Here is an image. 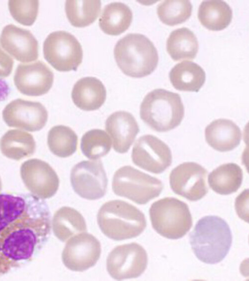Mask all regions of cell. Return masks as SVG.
<instances>
[{"label":"cell","mask_w":249,"mask_h":281,"mask_svg":"<svg viewBox=\"0 0 249 281\" xmlns=\"http://www.w3.org/2000/svg\"><path fill=\"white\" fill-rule=\"evenodd\" d=\"M2 114L9 126L29 131H39L43 128L48 116L47 109L40 102L20 98L7 104Z\"/></svg>","instance_id":"cell-15"},{"label":"cell","mask_w":249,"mask_h":281,"mask_svg":"<svg viewBox=\"0 0 249 281\" xmlns=\"http://www.w3.org/2000/svg\"><path fill=\"white\" fill-rule=\"evenodd\" d=\"M114 55L121 70L126 75L140 78L150 74L158 62L153 43L145 36L131 33L116 43Z\"/></svg>","instance_id":"cell-3"},{"label":"cell","mask_w":249,"mask_h":281,"mask_svg":"<svg viewBox=\"0 0 249 281\" xmlns=\"http://www.w3.org/2000/svg\"><path fill=\"white\" fill-rule=\"evenodd\" d=\"M14 60L0 47V77L9 76L13 69Z\"/></svg>","instance_id":"cell-33"},{"label":"cell","mask_w":249,"mask_h":281,"mask_svg":"<svg viewBox=\"0 0 249 281\" xmlns=\"http://www.w3.org/2000/svg\"><path fill=\"white\" fill-rule=\"evenodd\" d=\"M0 149L6 157L19 161L34 154L36 143L31 134L19 129H11L2 137Z\"/></svg>","instance_id":"cell-24"},{"label":"cell","mask_w":249,"mask_h":281,"mask_svg":"<svg viewBox=\"0 0 249 281\" xmlns=\"http://www.w3.org/2000/svg\"><path fill=\"white\" fill-rule=\"evenodd\" d=\"M74 103L85 111L99 109L106 98V90L102 82L93 77L79 79L74 85L72 91Z\"/></svg>","instance_id":"cell-20"},{"label":"cell","mask_w":249,"mask_h":281,"mask_svg":"<svg viewBox=\"0 0 249 281\" xmlns=\"http://www.w3.org/2000/svg\"><path fill=\"white\" fill-rule=\"evenodd\" d=\"M2 183L1 179V177H0V192L2 190Z\"/></svg>","instance_id":"cell-34"},{"label":"cell","mask_w":249,"mask_h":281,"mask_svg":"<svg viewBox=\"0 0 249 281\" xmlns=\"http://www.w3.org/2000/svg\"><path fill=\"white\" fill-rule=\"evenodd\" d=\"M190 243L196 256L208 264L218 263L225 257L232 243L230 228L216 216L199 219L190 234Z\"/></svg>","instance_id":"cell-2"},{"label":"cell","mask_w":249,"mask_h":281,"mask_svg":"<svg viewBox=\"0 0 249 281\" xmlns=\"http://www.w3.org/2000/svg\"><path fill=\"white\" fill-rule=\"evenodd\" d=\"M169 79L177 90L198 92L205 80V73L197 64L185 61L176 64L169 72Z\"/></svg>","instance_id":"cell-21"},{"label":"cell","mask_w":249,"mask_h":281,"mask_svg":"<svg viewBox=\"0 0 249 281\" xmlns=\"http://www.w3.org/2000/svg\"><path fill=\"white\" fill-rule=\"evenodd\" d=\"M192 6L187 0H167L157 9L159 19L165 24L174 26L186 21L191 16Z\"/></svg>","instance_id":"cell-31"},{"label":"cell","mask_w":249,"mask_h":281,"mask_svg":"<svg viewBox=\"0 0 249 281\" xmlns=\"http://www.w3.org/2000/svg\"><path fill=\"white\" fill-rule=\"evenodd\" d=\"M46 60L59 71L76 70L83 59L80 43L71 34L64 31L50 34L43 45Z\"/></svg>","instance_id":"cell-8"},{"label":"cell","mask_w":249,"mask_h":281,"mask_svg":"<svg viewBox=\"0 0 249 281\" xmlns=\"http://www.w3.org/2000/svg\"><path fill=\"white\" fill-rule=\"evenodd\" d=\"M101 2L95 1H66L65 12L72 25L75 27H85L93 23L101 11Z\"/></svg>","instance_id":"cell-28"},{"label":"cell","mask_w":249,"mask_h":281,"mask_svg":"<svg viewBox=\"0 0 249 281\" xmlns=\"http://www.w3.org/2000/svg\"><path fill=\"white\" fill-rule=\"evenodd\" d=\"M1 46L15 59L30 62L39 56L38 43L29 30L13 24L5 26L0 36Z\"/></svg>","instance_id":"cell-17"},{"label":"cell","mask_w":249,"mask_h":281,"mask_svg":"<svg viewBox=\"0 0 249 281\" xmlns=\"http://www.w3.org/2000/svg\"><path fill=\"white\" fill-rule=\"evenodd\" d=\"M105 128L111 136L114 150L121 154L129 150L139 131L133 115L125 111L111 114L106 120Z\"/></svg>","instance_id":"cell-18"},{"label":"cell","mask_w":249,"mask_h":281,"mask_svg":"<svg viewBox=\"0 0 249 281\" xmlns=\"http://www.w3.org/2000/svg\"><path fill=\"white\" fill-rule=\"evenodd\" d=\"M131 157L135 165L154 174L162 173L172 163L169 148L163 141L151 134L143 135L136 141Z\"/></svg>","instance_id":"cell-11"},{"label":"cell","mask_w":249,"mask_h":281,"mask_svg":"<svg viewBox=\"0 0 249 281\" xmlns=\"http://www.w3.org/2000/svg\"><path fill=\"white\" fill-rule=\"evenodd\" d=\"M70 180L74 191L84 199L97 200L106 194L108 180L101 160L78 163L71 170Z\"/></svg>","instance_id":"cell-10"},{"label":"cell","mask_w":249,"mask_h":281,"mask_svg":"<svg viewBox=\"0 0 249 281\" xmlns=\"http://www.w3.org/2000/svg\"><path fill=\"white\" fill-rule=\"evenodd\" d=\"M147 261L144 248L132 242L118 246L111 251L107 258V270L115 279L136 278L144 271Z\"/></svg>","instance_id":"cell-9"},{"label":"cell","mask_w":249,"mask_h":281,"mask_svg":"<svg viewBox=\"0 0 249 281\" xmlns=\"http://www.w3.org/2000/svg\"><path fill=\"white\" fill-rule=\"evenodd\" d=\"M20 173L27 189L40 199L50 198L58 190L59 179L57 174L48 163L41 160L32 159L24 162Z\"/></svg>","instance_id":"cell-13"},{"label":"cell","mask_w":249,"mask_h":281,"mask_svg":"<svg viewBox=\"0 0 249 281\" xmlns=\"http://www.w3.org/2000/svg\"><path fill=\"white\" fill-rule=\"evenodd\" d=\"M97 222L106 236L117 241L137 237L146 226L145 216L140 210L119 200L107 202L101 206Z\"/></svg>","instance_id":"cell-4"},{"label":"cell","mask_w":249,"mask_h":281,"mask_svg":"<svg viewBox=\"0 0 249 281\" xmlns=\"http://www.w3.org/2000/svg\"><path fill=\"white\" fill-rule=\"evenodd\" d=\"M52 229L55 235L61 241H66L73 236L87 231L83 216L76 210L63 207L54 214Z\"/></svg>","instance_id":"cell-23"},{"label":"cell","mask_w":249,"mask_h":281,"mask_svg":"<svg viewBox=\"0 0 249 281\" xmlns=\"http://www.w3.org/2000/svg\"><path fill=\"white\" fill-rule=\"evenodd\" d=\"M14 81L17 89L22 94L38 96L47 93L52 86L54 74L44 62L19 64Z\"/></svg>","instance_id":"cell-16"},{"label":"cell","mask_w":249,"mask_h":281,"mask_svg":"<svg viewBox=\"0 0 249 281\" xmlns=\"http://www.w3.org/2000/svg\"><path fill=\"white\" fill-rule=\"evenodd\" d=\"M205 140L213 149L221 152L231 151L239 144L241 132L232 121L219 118L212 121L205 129Z\"/></svg>","instance_id":"cell-19"},{"label":"cell","mask_w":249,"mask_h":281,"mask_svg":"<svg viewBox=\"0 0 249 281\" xmlns=\"http://www.w3.org/2000/svg\"><path fill=\"white\" fill-rule=\"evenodd\" d=\"M101 252L100 243L95 236L86 233L78 234L67 242L62 259L68 269L83 271L96 263Z\"/></svg>","instance_id":"cell-14"},{"label":"cell","mask_w":249,"mask_h":281,"mask_svg":"<svg viewBox=\"0 0 249 281\" xmlns=\"http://www.w3.org/2000/svg\"><path fill=\"white\" fill-rule=\"evenodd\" d=\"M207 170L194 162H185L173 169L169 176L172 191L190 201L202 198L207 193Z\"/></svg>","instance_id":"cell-12"},{"label":"cell","mask_w":249,"mask_h":281,"mask_svg":"<svg viewBox=\"0 0 249 281\" xmlns=\"http://www.w3.org/2000/svg\"><path fill=\"white\" fill-rule=\"evenodd\" d=\"M197 16L204 27L210 30L219 31L230 24L232 11L223 1H203L199 6Z\"/></svg>","instance_id":"cell-25"},{"label":"cell","mask_w":249,"mask_h":281,"mask_svg":"<svg viewBox=\"0 0 249 281\" xmlns=\"http://www.w3.org/2000/svg\"><path fill=\"white\" fill-rule=\"evenodd\" d=\"M51 215L31 194H0V276L32 260L47 242Z\"/></svg>","instance_id":"cell-1"},{"label":"cell","mask_w":249,"mask_h":281,"mask_svg":"<svg viewBox=\"0 0 249 281\" xmlns=\"http://www.w3.org/2000/svg\"><path fill=\"white\" fill-rule=\"evenodd\" d=\"M163 188L160 180L130 166L119 169L113 178L114 193L138 204H145L158 197Z\"/></svg>","instance_id":"cell-7"},{"label":"cell","mask_w":249,"mask_h":281,"mask_svg":"<svg viewBox=\"0 0 249 281\" xmlns=\"http://www.w3.org/2000/svg\"><path fill=\"white\" fill-rule=\"evenodd\" d=\"M9 9L13 18L21 24L30 26L35 22L39 11L38 1H9Z\"/></svg>","instance_id":"cell-32"},{"label":"cell","mask_w":249,"mask_h":281,"mask_svg":"<svg viewBox=\"0 0 249 281\" xmlns=\"http://www.w3.org/2000/svg\"><path fill=\"white\" fill-rule=\"evenodd\" d=\"M78 139L77 134L70 127L59 125L49 130L47 143L53 154L59 157L66 158L76 151Z\"/></svg>","instance_id":"cell-29"},{"label":"cell","mask_w":249,"mask_h":281,"mask_svg":"<svg viewBox=\"0 0 249 281\" xmlns=\"http://www.w3.org/2000/svg\"><path fill=\"white\" fill-rule=\"evenodd\" d=\"M184 114V106L179 94L161 88L149 92L140 105L141 119L151 129L160 132L178 126Z\"/></svg>","instance_id":"cell-5"},{"label":"cell","mask_w":249,"mask_h":281,"mask_svg":"<svg viewBox=\"0 0 249 281\" xmlns=\"http://www.w3.org/2000/svg\"><path fill=\"white\" fill-rule=\"evenodd\" d=\"M198 48L196 36L186 27L172 31L166 41L167 51L174 61L194 59Z\"/></svg>","instance_id":"cell-27"},{"label":"cell","mask_w":249,"mask_h":281,"mask_svg":"<svg viewBox=\"0 0 249 281\" xmlns=\"http://www.w3.org/2000/svg\"><path fill=\"white\" fill-rule=\"evenodd\" d=\"M111 140L104 130L93 129L83 135L80 147L85 157L96 160L106 155L111 150Z\"/></svg>","instance_id":"cell-30"},{"label":"cell","mask_w":249,"mask_h":281,"mask_svg":"<svg viewBox=\"0 0 249 281\" xmlns=\"http://www.w3.org/2000/svg\"><path fill=\"white\" fill-rule=\"evenodd\" d=\"M149 215L154 229L169 239L182 237L192 225L187 205L173 197H166L154 202L150 208Z\"/></svg>","instance_id":"cell-6"},{"label":"cell","mask_w":249,"mask_h":281,"mask_svg":"<svg viewBox=\"0 0 249 281\" xmlns=\"http://www.w3.org/2000/svg\"><path fill=\"white\" fill-rule=\"evenodd\" d=\"M132 18V12L126 5L120 2L111 3L103 9L99 25L105 33L117 36L128 29Z\"/></svg>","instance_id":"cell-22"},{"label":"cell","mask_w":249,"mask_h":281,"mask_svg":"<svg viewBox=\"0 0 249 281\" xmlns=\"http://www.w3.org/2000/svg\"><path fill=\"white\" fill-rule=\"evenodd\" d=\"M243 179L242 169L237 164H223L213 170L208 175L209 187L215 192L228 195L235 192L241 186Z\"/></svg>","instance_id":"cell-26"}]
</instances>
